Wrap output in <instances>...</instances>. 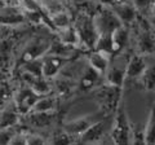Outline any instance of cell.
Returning <instances> with one entry per match:
<instances>
[{
	"mask_svg": "<svg viewBox=\"0 0 155 145\" xmlns=\"http://www.w3.org/2000/svg\"><path fill=\"white\" fill-rule=\"evenodd\" d=\"M101 78H104L100 72H97L93 67H91L89 65H87V67L83 70L80 75V79H79V88L81 92H87V91H91L92 88H94L98 83V80Z\"/></svg>",
	"mask_w": 155,
	"mask_h": 145,
	"instance_id": "obj_15",
	"label": "cell"
},
{
	"mask_svg": "<svg viewBox=\"0 0 155 145\" xmlns=\"http://www.w3.org/2000/svg\"><path fill=\"white\" fill-rule=\"evenodd\" d=\"M72 23L79 35V47H83L88 51L94 49L96 42L98 39V32L94 25L93 14L80 12Z\"/></svg>",
	"mask_w": 155,
	"mask_h": 145,
	"instance_id": "obj_1",
	"label": "cell"
},
{
	"mask_svg": "<svg viewBox=\"0 0 155 145\" xmlns=\"http://www.w3.org/2000/svg\"><path fill=\"white\" fill-rule=\"evenodd\" d=\"M71 3H74L76 4V5H81V4H85V3H88L89 0H70Z\"/></svg>",
	"mask_w": 155,
	"mask_h": 145,
	"instance_id": "obj_32",
	"label": "cell"
},
{
	"mask_svg": "<svg viewBox=\"0 0 155 145\" xmlns=\"http://www.w3.org/2000/svg\"><path fill=\"white\" fill-rule=\"evenodd\" d=\"M4 7H7L5 5V2H4V0H0V9H3Z\"/></svg>",
	"mask_w": 155,
	"mask_h": 145,
	"instance_id": "obj_34",
	"label": "cell"
},
{
	"mask_svg": "<svg viewBox=\"0 0 155 145\" xmlns=\"http://www.w3.org/2000/svg\"><path fill=\"white\" fill-rule=\"evenodd\" d=\"M111 39L114 46V55L122 52L127 47L129 42V27L125 25H120L111 32Z\"/></svg>",
	"mask_w": 155,
	"mask_h": 145,
	"instance_id": "obj_16",
	"label": "cell"
},
{
	"mask_svg": "<svg viewBox=\"0 0 155 145\" xmlns=\"http://www.w3.org/2000/svg\"><path fill=\"white\" fill-rule=\"evenodd\" d=\"M113 9L115 14L118 16V18L122 22V25L125 26H132L133 23H136L138 18V11L137 8L134 7V4L128 0V2H124V3H116L113 5Z\"/></svg>",
	"mask_w": 155,
	"mask_h": 145,
	"instance_id": "obj_9",
	"label": "cell"
},
{
	"mask_svg": "<svg viewBox=\"0 0 155 145\" xmlns=\"http://www.w3.org/2000/svg\"><path fill=\"white\" fill-rule=\"evenodd\" d=\"M140 82L143 86L145 89L147 91H155V62L147 64L146 69L140 76Z\"/></svg>",
	"mask_w": 155,
	"mask_h": 145,
	"instance_id": "obj_22",
	"label": "cell"
},
{
	"mask_svg": "<svg viewBox=\"0 0 155 145\" xmlns=\"http://www.w3.org/2000/svg\"><path fill=\"white\" fill-rule=\"evenodd\" d=\"M18 110L16 108V105L11 104L9 106H7L5 109L0 113V128L2 127H7V126H13L18 123V118H19Z\"/></svg>",
	"mask_w": 155,
	"mask_h": 145,
	"instance_id": "obj_20",
	"label": "cell"
},
{
	"mask_svg": "<svg viewBox=\"0 0 155 145\" xmlns=\"http://www.w3.org/2000/svg\"><path fill=\"white\" fill-rule=\"evenodd\" d=\"M107 130V123H106V119L102 118L100 120H97L93 124L88 127L87 131H84L83 133L78 137V141L79 143H89V144H93V143H98L104 139L105 136V132Z\"/></svg>",
	"mask_w": 155,
	"mask_h": 145,
	"instance_id": "obj_10",
	"label": "cell"
},
{
	"mask_svg": "<svg viewBox=\"0 0 155 145\" xmlns=\"http://www.w3.org/2000/svg\"><path fill=\"white\" fill-rule=\"evenodd\" d=\"M89 2H91V3H96V0H89ZM96 4H97V3H96Z\"/></svg>",
	"mask_w": 155,
	"mask_h": 145,
	"instance_id": "obj_36",
	"label": "cell"
},
{
	"mask_svg": "<svg viewBox=\"0 0 155 145\" xmlns=\"http://www.w3.org/2000/svg\"><path fill=\"white\" fill-rule=\"evenodd\" d=\"M70 59L56 55H51V53H45L43 56V75L48 79H53L62 71V69L67 65Z\"/></svg>",
	"mask_w": 155,
	"mask_h": 145,
	"instance_id": "obj_8",
	"label": "cell"
},
{
	"mask_svg": "<svg viewBox=\"0 0 155 145\" xmlns=\"http://www.w3.org/2000/svg\"><path fill=\"white\" fill-rule=\"evenodd\" d=\"M49 20L52 22V26H53V31H56L57 29H62V27H66V26H70L72 25V17L71 14L67 11V8L64 9H60L57 12H53L49 14Z\"/></svg>",
	"mask_w": 155,
	"mask_h": 145,
	"instance_id": "obj_19",
	"label": "cell"
},
{
	"mask_svg": "<svg viewBox=\"0 0 155 145\" xmlns=\"http://www.w3.org/2000/svg\"><path fill=\"white\" fill-rule=\"evenodd\" d=\"M40 2H41V3H43V0H40Z\"/></svg>",
	"mask_w": 155,
	"mask_h": 145,
	"instance_id": "obj_38",
	"label": "cell"
},
{
	"mask_svg": "<svg viewBox=\"0 0 155 145\" xmlns=\"http://www.w3.org/2000/svg\"><path fill=\"white\" fill-rule=\"evenodd\" d=\"M94 49L102 51L114 56V46H113V39H111V34H100L98 39L96 42Z\"/></svg>",
	"mask_w": 155,
	"mask_h": 145,
	"instance_id": "obj_25",
	"label": "cell"
},
{
	"mask_svg": "<svg viewBox=\"0 0 155 145\" xmlns=\"http://www.w3.org/2000/svg\"><path fill=\"white\" fill-rule=\"evenodd\" d=\"M128 60H129V57L125 59L123 55H120V52L111 57L109 69L104 76L106 83L123 88V86L125 83V71H127Z\"/></svg>",
	"mask_w": 155,
	"mask_h": 145,
	"instance_id": "obj_4",
	"label": "cell"
},
{
	"mask_svg": "<svg viewBox=\"0 0 155 145\" xmlns=\"http://www.w3.org/2000/svg\"><path fill=\"white\" fill-rule=\"evenodd\" d=\"M18 133L17 124L7 126V127L0 128V144H11L13 137Z\"/></svg>",
	"mask_w": 155,
	"mask_h": 145,
	"instance_id": "obj_27",
	"label": "cell"
},
{
	"mask_svg": "<svg viewBox=\"0 0 155 145\" xmlns=\"http://www.w3.org/2000/svg\"><path fill=\"white\" fill-rule=\"evenodd\" d=\"M102 118H105V113H94V114L84 115V117H80V118L72 119L70 122H66L64 124V127H62V130L66 131L67 133L72 135L74 137H76V141H78V137L84 131H87L88 127H91L94 122H97V120H100Z\"/></svg>",
	"mask_w": 155,
	"mask_h": 145,
	"instance_id": "obj_7",
	"label": "cell"
},
{
	"mask_svg": "<svg viewBox=\"0 0 155 145\" xmlns=\"http://www.w3.org/2000/svg\"><path fill=\"white\" fill-rule=\"evenodd\" d=\"M136 43H137V53L140 55H155V30L146 22H143L138 27Z\"/></svg>",
	"mask_w": 155,
	"mask_h": 145,
	"instance_id": "obj_6",
	"label": "cell"
},
{
	"mask_svg": "<svg viewBox=\"0 0 155 145\" xmlns=\"http://www.w3.org/2000/svg\"><path fill=\"white\" fill-rule=\"evenodd\" d=\"M40 97V95L36 93L31 87L23 84L21 88L17 89V92L14 93L13 103L16 105L18 113L21 115H26L27 113L32 112L34 106H35L36 101Z\"/></svg>",
	"mask_w": 155,
	"mask_h": 145,
	"instance_id": "obj_5",
	"label": "cell"
},
{
	"mask_svg": "<svg viewBox=\"0 0 155 145\" xmlns=\"http://www.w3.org/2000/svg\"><path fill=\"white\" fill-rule=\"evenodd\" d=\"M150 16L153 17V20H154V22H155V0H154L153 5H151V9H150Z\"/></svg>",
	"mask_w": 155,
	"mask_h": 145,
	"instance_id": "obj_33",
	"label": "cell"
},
{
	"mask_svg": "<svg viewBox=\"0 0 155 145\" xmlns=\"http://www.w3.org/2000/svg\"><path fill=\"white\" fill-rule=\"evenodd\" d=\"M56 35H57V39L66 43L69 46L72 47H79V35H78V31L74 26V23L70 26H66V27H62V29H57L56 30Z\"/></svg>",
	"mask_w": 155,
	"mask_h": 145,
	"instance_id": "obj_18",
	"label": "cell"
},
{
	"mask_svg": "<svg viewBox=\"0 0 155 145\" xmlns=\"http://www.w3.org/2000/svg\"><path fill=\"white\" fill-rule=\"evenodd\" d=\"M154 30H155V27H154Z\"/></svg>",
	"mask_w": 155,
	"mask_h": 145,
	"instance_id": "obj_39",
	"label": "cell"
},
{
	"mask_svg": "<svg viewBox=\"0 0 155 145\" xmlns=\"http://www.w3.org/2000/svg\"><path fill=\"white\" fill-rule=\"evenodd\" d=\"M25 14L21 7H4L0 9V25L3 26H11V25H18V23L25 22Z\"/></svg>",
	"mask_w": 155,
	"mask_h": 145,
	"instance_id": "obj_13",
	"label": "cell"
},
{
	"mask_svg": "<svg viewBox=\"0 0 155 145\" xmlns=\"http://www.w3.org/2000/svg\"><path fill=\"white\" fill-rule=\"evenodd\" d=\"M44 2H47V0H43V3H44ZM65 2H67V0H65Z\"/></svg>",
	"mask_w": 155,
	"mask_h": 145,
	"instance_id": "obj_37",
	"label": "cell"
},
{
	"mask_svg": "<svg viewBox=\"0 0 155 145\" xmlns=\"http://www.w3.org/2000/svg\"><path fill=\"white\" fill-rule=\"evenodd\" d=\"M22 70L28 72V74L40 76L43 75V57H38V59L27 60L23 62Z\"/></svg>",
	"mask_w": 155,
	"mask_h": 145,
	"instance_id": "obj_26",
	"label": "cell"
},
{
	"mask_svg": "<svg viewBox=\"0 0 155 145\" xmlns=\"http://www.w3.org/2000/svg\"><path fill=\"white\" fill-rule=\"evenodd\" d=\"M147 66V62L145 60L143 55L134 53L129 57L127 64V71H125V80H138Z\"/></svg>",
	"mask_w": 155,
	"mask_h": 145,
	"instance_id": "obj_11",
	"label": "cell"
},
{
	"mask_svg": "<svg viewBox=\"0 0 155 145\" xmlns=\"http://www.w3.org/2000/svg\"><path fill=\"white\" fill-rule=\"evenodd\" d=\"M51 43L44 42V39H38L36 42H32L28 44V47L23 52L22 62H25L27 60L38 59V57H43L47 53L48 48H49Z\"/></svg>",
	"mask_w": 155,
	"mask_h": 145,
	"instance_id": "obj_17",
	"label": "cell"
},
{
	"mask_svg": "<svg viewBox=\"0 0 155 145\" xmlns=\"http://www.w3.org/2000/svg\"><path fill=\"white\" fill-rule=\"evenodd\" d=\"M130 2L137 8L138 13L145 14V13H150V9H151L154 0H130Z\"/></svg>",
	"mask_w": 155,
	"mask_h": 145,
	"instance_id": "obj_28",
	"label": "cell"
},
{
	"mask_svg": "<svg viewBox=\"0 0 155 145\" xmlns=\"http://www.w3.org/2000/svg\"><path fill=\"white\" fill-rule=\"evenodd\" d=\"M26 119L30 126L35 128H47L54 122V112H32L26 114Z\"/></svg>",
	"mask_w": 155,
	"mask_h": 145,
	"instance_id": "obj_14",
	"label": "cell"
},
{
	"mask_svg": "<svg viewBox=\"0 0 155 145\" xmlns=\"http://www.w3.org/2000/svg\"><path fill=\"white\" fill-rule=\"evenodd\" d=\"M124 2H128V0H114V4H116V3H124Z\"/></svg>",
	"mask_w": 155,
	"mask_h": 145,
	"instance_id": "obj_35",
	"label": "cell"
},
{
	"mask_svg": "<svg viewBox=\"0 0 155 145\" xmlns=\"http://www.w3.org/2000/svg\"><path fill=\"white\" fill-rule=\"evenodd\" d=\"M8 7H19V0H4Z\"/></svg>",
	"mask_w": 155,
	"mask_h": 145,
	"instance_id": "obj_31",
	"label": "cell"
},
{
	"mask_svg": "<svg viewBox=\"0 0 155 145\" xmlns=\"http://www.w3.org/2000/svg\"><path fill=\"white\" fill-rule=\"evenodd\" d=\"M76 49V47L69 46L66 43L61 42V40H54L51 42V46L48 48L47 53H51V55H56V56H61V57H66V59H70V56L74 53V51Z\"/></svg>",
	"mask_w": 155,
	"mask_h": 145,
	"instance_id": "obj_21",
	"label": "cell"
},
{
	"mask_svg": "<svg viewBox=\"0 0 155 145\" xmlns=\"http://www.w3.org/2000/svg\"><path fill=\"white\" fill-rule=\"evenodd\" d=\"M56 108L57 99L52 95H44L39 97L32 110H35V112H54Z\"/></svg>",
	"mask_w": 155,
	"mask_h": 145,
	"instance_id": "obj_23",
	"label": "cell"
},
{
	"mask_svg": "<svg viewBox=\"0 0 155 145\" xmlns=\"http://www.w3.org/2000/svg\"><path fill=\"white\" fill-rule=\"evenodd\" d=\"M93 20L98 35L100 34H111L116 27L122 25L113 7L98 5L97 11L93 13Z\"/></svg>",
	"mask_w": 155,
	"mask_h": 145,
	"instance_id": "obj_3",
	"label": "cell"
},
{
	"mask_svg": "<svg viewBox=\"0 0 155 145\" xmlns=\"http://www.w3.org/2000/svg\"><path fill=\"white\" fill-rule=\"evenodd\" d=\"M143 143H151L155 144V103L150 110L149 120L143 131Z\"/></svg>",
	"mask_w": 155,
	"mask_h": 145,
	"instance_id": "obj_24",
	"label": "cell"
},
{
	"mask_svg": "<svg viewBox=\"0 0 155 145\" xmlns=\"http://www.w3.org/2000/svg\"><path fill=\"white\" fill-rule=\"evenodd\" d=\"M111 140L115 144H128L130 141V124L124 109V104L120 100V104L118 105L116 110V117L114 120V124L111 127Z\"/></svg>",
	"mask_w": 155,
	"mask_h": 145,
	"instance_id": "obj_2",
	"label": "cell"
},
{
	"mask_svg": "<svg viewBox=\"0 0 155 145\" xmlns=\"http://www.w3.org/2000/svg\"><path fill=\"white\" fill-rule=\"evenodd\" d=\"M111 55L102 51H97V49H92L88 55V65L91 67L100 72L102 76H105L106 71L109 69V65H110V61H111Z\"/></svg>",
	"mask_w": 155,
	"mask_h": 145,
	"instance_id": "obj_12",
	"label": "cell"
},
{
	"mask_svg": "<svg viewBox=\"0 0 155 145\" xmlns=\"http://www.w3.org/2000/svg\"><path fill=\"white\" fill-rule=\"evenodd\" d=\"M47 140L38 133H27L26 135V144H44Z\"/></svg>",
	"mask_w": 155,
	"mask_h": 145,
	"instance_id": "obj_29",
	"label": "cell"
},
{
	"mask_svg": "<svg viewBox=\"0 0 155 145\" xmlns=\"http://www.w3.org/2000/svg\"><path fill=\"white\" fill-rule=\"evenodd\" d=\"M97 5H104V7H113L114 0H96Z\"/></svg>",
	"mask_w": 155,
	"mask_h": 145,
	"instance_id": "obj_30",
	"label": "cell"
}]
</instances>
